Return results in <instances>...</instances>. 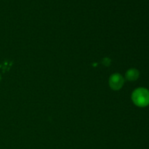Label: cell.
Segmentation results:
<instances>
[{
  "mask_svg": "<svg viewBox=\"0 0 149 149\" xmlns=\"http://www.w3.org/2000/svg\"><path fill=\"white\" fill-rule=\"evenodd\" d=\"M134 104L138 107H146L149 105V90L141 87L134 90L132 94Z\"/></svg>",
  "mask_w": 149,
  "mask_h": 149,
  "instance_id": "obj_1",
  "label": "cell"
},
{
  "mask_svg": "<svg viewBox=\"0 0 149 149\" xmlns=\"http://www.w3.org/2000/svg\"><path fill=\"white\" fill-rule=\"evenodd\" d=\"M125 79L119 74H113L109 78V85L113 90H119L123 87Z\"/></svg>",
  "mask_w": 149,
  "mask_h": 149,
  "instance_id": "obj_2",
  "label": "cell"
},
{
  "mask_svg": "<svg viewBox=\"0 0 149 149\" xmlns=\"http://www.w3.org/2000/svg\"><path fill=\"white\" fill-rule=\"evenodd\" d=\"M139 75L140 73L138 70L135 69V68H130V69H129L126 72L125 77H126V79L128 81H134L138 79Z\"/></svg>",
  "mask_w": 149,
  "mask_h": 149,
  "instance_id": "obj_3",
  "label": "cell"
}]
</instances>
